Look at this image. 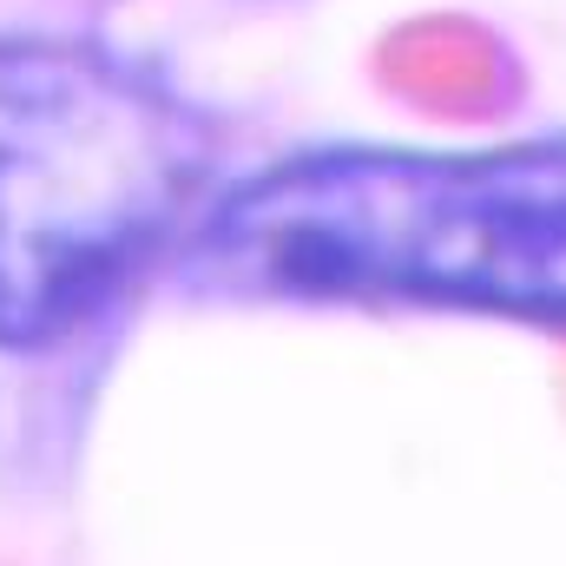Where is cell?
I'll return each mask as SVG.
<instances>
[{
    "label": "cell",
    "instance_id": "6da1fadb",
    "mask_svg": "<svg viewBox=\"0 0 566 566\" xmlns=\"http://www.w3.org/2000/svg\"><path fill=\"white\" fill-rule=\"evenodd\" d=\"M185 271L244 303L566 323V139L296 151L205 205Z\"/></svg>",
    "mask_w": 566,
    "mask_h": 566
},
{
    "label": "cell",
    "instance_id": "7a4b0ae2",
    "mask_svg": "<svg viewBox=\"0 0 566 566\" xmlns=\"http://www.w3.org/2000/svg\"><path fill=\"white\" fill-rule=\"evenodd\" d=\"M211 205V126L151 66L0 33V343L99 316Z\"/></svg>",
    "mask_w": 566,
    "mask_h": 566
}]
</instances>
